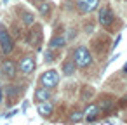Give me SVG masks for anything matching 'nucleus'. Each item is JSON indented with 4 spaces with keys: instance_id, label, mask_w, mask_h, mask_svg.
I'll return each instance as SVG.
<instances>
[{
    "instance_id": "nucleus-1",
    "label": "nucleus",
    "mask_w": 127,
    "mask_h": 125,
    "mask_svg": "<svg viewBox=\"0 0 127 125\" xmlns=\"http://www.w3.org/2000/svg\"><path fill=\"white\" fill-rule=\"evenodd\" d=\"M71 59H73V63L77 64V68H80V70L89 68V66L92 64V61H94V57H92L91 50H89L85 45H78V47L73 50Z\"/></svg>"
},
{
    "instance_id": "nucleus-2",
    "label": "nucleus",
    "mask_w": 127,
    "mask_h": 125,
    "mask_svg": "<svg viewBox=\"0 0 127 125\" xmlns=\"http://www.w3.org/2000/svg\"><path fill=\"white\" fill-rule=\"evenodd\" d=\"M38 83L42 87H45V89H56L58 83H59V71H56V70L44 71L40 75V78H38Z\"/></svg>"
},
{
    "instance_id": "nucleus-3",
    "label": "nucleus",
    "mask_w": 127,
    "mask_h": 125,
    "mask_svg": "<svg viewBox=\"0 0 127 125\" xmlns=\"http://www.w3.org/2000/svg\"><path fill=\"white\" fill-rule=\"evenodd\" d=\"M0 50L5 56H9L14 50V38L11 37V33L7 31V28L4 25L0 26Z\"/></svg>"
},
{
    "instance_id": "nucleus-4",
    "label": "nucleus",
    "mask_w": 127,
    "mask_h": 125,
    "mask_svg": "<svg viewBox=\"0 0 127 125\" xmlns=\"http://www.w3.org/2000/svg\"><path fill=\"white\" fill-rule=\"evenodd\" d=\"M37 68V59L33 54H26L21 57L19 64H18V70L21 71V75H32Z\"/></svg>"
},
{
    "instance_id": "nucleus-5",
    "label": "nucleus",
    "mask_w": 127,
    "mask_h": 125,
    "mask_svg": "<svg viewBox=\"0 0 127 125\" xmlns=\"http://www.w3.org/2000/svg\"><path fill=\"white\" fill-rule=\"evenodd\" d=\"M97 21H99L101 26L110 28V26L113 25V21H115V14H113V11H111L110 7H101V9L97 11Z\"/></svg>"
},
{
    "instance_id": "nucleus-6",
    "label": "nucleus",
    "mask_w": 127,
    "mask_h": 125,
    "mask_svg": "<svg viewBox=\"0 0 127 125\" xmlns=\"http://www.w3.org/2000/svg\"><path fill=\"white\" fill-rule=\"evenodd\" d=\"M75 5L80 14H91L97 9L99 0H75Z\"/></svg>"
},
{
    "instance_id": "nucleus-7",
    "label": "nucleus",
    "mask_w": 127,
    "mask_h": 125,
    "mask_svg": "<svg viewBox=\"0 0 127 125\" xmlns=\"http://www.w3.org/2000/svg\"><path fill=\"white\" fill-rule=\"evenodd\" d=\"M0 68H2V73H4V76H5V78H14V76H16V73H18V64H16L12 59H9V57L2 61Z\"/></svg>"
},
{
    "instance_id": "nucleus-8",
    "label": "nucleus",
    "mask_w": 127,
    "mask_h": 125,
    "mask_svg": "<svg viewBox=\"0 0 127 125\" xmlns=\"http://www.w3.org/2000/svg\"><path fill=\"white\" fill-rule=\"evenodd\" d=\"M99 113H101V109H99L97 104H89V106L84 109V118H85L87 122H96L97 116H99Z\"/></svg>"
},
{
    "instance_id": "nucleus-9",
    "label": "nucleus",
    "mask_w": 127,
    "mask_h": 125,
    "mask_svg": "<svg viewBox=\"0 0 127 125\" xmlns=\"http://www.w3.org/2000/svg\"><path fill=\"white\" fill-rule=\"evenodd\" d=\"M28 40H30V44H32L37 50H40V45H38V44H42V31H40V28H38V26H35V28L30 31Z\"/></svg>"
},
{
    "instance_id": "nucleus-10",
    "label": "nucleus",
    "mask_w": 127,
    "mask_h": 125,
    "mask_svg": "<svg viewBox=\"0 0 127 125\" xmlns=\"http://www.w3.org/2000/svg\"><path fill=\"white\" fill-rule=\"evenodd\" d=\"M54 111V104L49 102V101H44V102H38V115L42 118H49Z\"/></svg>"
},
{
    "instance_id": "nucleus-11",
    "label": "nucleus",
    "mask_w": 127,
    "mask_h": 125,
    "mask_svg": "<svg viewBox=\"0 0 127 125\" xmlns=\"http://www.w3.org/2000/svg\"><path fill=\"white\" fill-rule=\"evenodd\" d=\"M33 97H35V101H37V102L49 101V99H51V89H45V87H42V85H40V87L35 90Z\"/></svg>"
},
{
    "instance_id": "nucleus-12",
    "label": "nucleus",
    "mask_w": 127,
    "mask_h": 125,
    "mask_svg": "<svg viewBox=\"0 0 127 125\" xmlns=\"http://www.w3.org/2000/svg\"><path fill=\"white\" fill-rule=\"evenodd\" d=\"M61 71H63V75H64V76H71V75H75V71H77V64L73 63V59H71V57H70V59H66V61L63 63Z\"/></svg>"
},
{
    "instance_id": "nucleus-13",
    "label": "nucleus",
    "mask_w": 127,
    "mask_h": 125,
    "mask_svg": "<svg viewBox=\"0 0 127 125\" xmlns=\"http://www.w3.org/2000/svg\"><path fill=\"white\" fill-rule=\"evenodd\" d=\"M5 92H7V99H9V102H12V101H16V99L19 97V94H21V87H19V85H7Z\"/></svg>"
},
{
    "instance_id": "nucleus-14",
    "label": "nucleus",
    "mask_w": 127,
    "mask_h": 125,
    "mask_svg": "<svg viewBox=\"0 0 127 125\" xmlns=\"http://www.w3.org/2000/svg\"><path fill=\"white\" fill-rule=\"evenodd\" d=\"M99 109L103 111V113H108V111H111L113 109V106H115V99L113 97H103L101 101H99Z\"/></svg>"
},
{
    "instance_id": "nucleus-15",
    "label": "nucleus",
    "mask_w": 127,
    "mask_h": 125,
    "mask_svg": "<svg viewBox=\"0 0 127 125\" xmlns=\"http://www.w3.org/2000/svg\"><path fill=\"white\" fill-rule=\"evenodd\" d=\"M64 45H66V38L61 37V35L54 37V38L51 40V44H49V47H51V49H56V50H58V49H63Z\"/></svg>"
},
{
    "instance_id": "nucleus-16",
    "label": "nucleus",
    "mask_w": 127,
    "mask_h": 125,
    "mask_svg": "<svg viewBox=\"0 0 127 125\" xmlns=\"http://www.w3.org/2000/svg\"><path fill=\"white\" fill-rule=\"evenodd\" d=\"M51 9H52L51 2H47V0H44V2H40L38 12H40V16H42V18H49V16H51Z\"/></svg>"
},
{
    "instance_id": "nucleus-17",
    "label": "nucleus",
    "mask_w": 127,
    "mask_h": 125,
    "mask_svg": "<svg viewBox=\"0 0 127 125\" xmlns=\"http://www.w3.org/2000/svg\"><path fill=\"white\" fill-rule=\"evenodd\" d=\"M21 19H23V23H25L26 26H33V23H35V16H33V12H30V11H25L23 16H21Z\"/></svg>"
},
{
    "instance_id": "nucleus-18",
    "label": "nucleus",
    "mask_w": 127,
    "mask_h": 125,
    "mask_svg": "<svg viewBox=\"0 0 127 125\" xmlns=\"http://www.w3.org/2000/svg\"><path fill=\"white\" fill-rule=\"evenodd\" d=\"M82 120H84V111H82V109H75V111L70 113V122H71V123H78V122H82Z\"/></svg>"
},
{
    "instance_id": "nucleus-19",
    "label": "nucleus",
    "mask_w": 127,
    "mask_h": 125,
    "mask_svg": "<svg viewBox=\"0 0 127 125\" xmlns=\"http://www.w3.org/2000/svg\"><path fill=\"white\" fill-rule=\"evenodd\" d=\"M54 59H56V49L49 47V50H45V63H52Z\"/></svg>"
},
{
    "instance_id": "nucleus-20",
    "label": "nucleus",
    "mask_w": 127,
    "mask_h": 125,
    "mask_svg": "<svg viewBox=\"0 0 127 125\" xmlns=\"http://www.w3.org/2000/svg\"><path fill=\"white\" fill-rule=\"evenodd\" d=\"M4 97H5V90H4V87L0 85V104L4 102Z\"/></svg>"
},
{
    "instance_id": "nucleus-21",
    "label": "nucleus",
    "mask_w": 127,
    "mask_h": 125,
    "mask_svg": "<svg viewBox=\"0 0 127 125\" xmlns=\"http://www.w3.org/2000/svg\"><path fill=\"white\" fill-rule=\"evenodd\" d=\"M120 104H122V106H127V96L122 97V102H120Z\"/></svg>"
},
{
    "instance_id": "nucleus-22",
    "label": "nucleus",
    "mask_w": 127,
    "mask_h": 125,
    "mask_svg": "<svg viewBox=\"0 0 127 125\" xmlns=\"http://www.w3.org/2000/svg\"><path fill=\"white\" fill-rule=\"evenodd\" d=\"M124 73H127V63H125V66H124Z\"/></svg>"
},
{
    "instance_id": "nucleus-23",
    "label": "nucleus",
    "mask_w": 127,
    "mask_h": 125,
    "mask_svg": "<svg viewBox=\"0 0 127 125\" xmlns=\"http://www.w3.org/2000/svg\"><path fill=\"white\" fill-rule=\"evenodd\" d=\"M4 76V73H2V68H0V78H2Z\"/></svg>"
},
{
    "instance_id": "nucleus-24",
    "label": "nucleus",
    "mask_w": 127,
    "mask_h": 125,
    "mask_svg": "<svg viewBox=\"0 0 127 125\" xmlns=\"http://www.w3.org/2000/svg\"><path fill=\"white\" fill-rule=\"evenodd\" d=\"M37 2H44V0H37Z\"/></svg>"
}]
</instances>
